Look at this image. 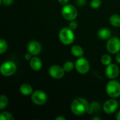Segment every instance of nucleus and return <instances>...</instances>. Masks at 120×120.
Segmentation results:
<instances>
[{"instance_id": "1a4fd4ad", "label": "nucleus", "mask_w": 120, "mask_h": 120, "mask_svg": "<svg viewBox=\"0 0 120 120\" xmlns=\"http://www.w3.org/2000/svg\"><path fill=\"white\" fill-rule=\"evenodd\" d=\"M65 72L64 68L57 65H51L49 68V75L53 79H59L63 78L65 75Z\"/></svg>"}, {"instance_id": "473e14b6", "label": "nucleus", "mask_w": 120, "mask_h": 120, "mask_svg": "<svg viewBox=\"0 0 120 120\" xmlns=\"http://www.w3.org/2000/svg\"><path fill=\"white\" fill-rule=\"evenodd\" d=\"M92 120H101V117H94L92 118Z\"/></svg>"}, {"instance_id": "2f4dec72", "label": "nucleus", "mask_w": 120, "mask_h": 120, "mask_svg": "<svg viewBox=\"0 0 120 120\" xmlns=\"http://www.w3.org/2000/svg\"><path fill=\"white\" fill-rule=\"evenodd\" d=\"M116 120H120V110L118 112V113L116 115Z\"/></svg>"}, {"instance_id": "412c9836", "label": "nucleus", "mask_w": 120, "mask_h": 120, "mask_svg": "<svg viewBox=\"0 0 120 120\" xmlns=\"http://www.w3.org/2000/svg\"><path fill=\"white\" fill-rule=\"evenodd\" d=\"M8 103V100L6 96L1 95L0 96V110H4Z\"/></svg>"}, {"instance_id": "6ab92c4d", "label": "nucleus", "mask_w": 120, "mask_h": 120, "mask_svg": "<svg viewBox=\"0 0 120 120\" xmlns=\"http://www.w3.org/2000/svg\"><path fill=\"white\" fill-rule=\"evenodd\" d=\"M63 68H64L65 72H70L72 71V70L74 69V68H75V63H73V62L69 60V61H66L63 64Z\"/></svg>"}, {"instance_id": "39448f33", "label": "nucleus", "mask_w": 120, "mask_h": 120, "mask_svg": "<svg viewBox=\"0 0 120 120\" xmlns=\"http://www.w3.org/2000/svg\"><path fill=\"white\" fill-rule=\"evenodd\" d=\"M17 70L15 63L11 60L4 62L0 67V72L4 77H10L13 75Z\"/></svg>"}, {"instance_id": "9d476101", "label": "nucleus", "mask_w": 120, "mask_h": 120, "mask_svg": "<svg viewBox=\"0 0 120 120\" xmlns=\"http://www.w3.org/2000/svg\"><path fill=\"white\" fill-rule=\"evenodd\" d=\"M118 105H119L118 102L112 98L111 99L106 101L104 103L103 106V110L106 114L110 115L114 113L117 110Z\"/></svg>"}, {"instance_id": "7ed1b4c3", "label": "nucleus", "mask_w": 120, "mask_h": 120, "mask_svg": "<svg viewBox=\"0 0 120 120\" xmlns=\"http://www.w3.org/2000/svg\"><path fill=\"white\" fill-rule=\"evenodd\" d=\"M107 94L113 98H116L120 96V83L115 79L109 81L105 87Z\"/></svg>"}, {"instance_id": "a878e982", "label": "nucleus", "mask_w": 120, "mask_h": 120, "mask_svg": "<svg viewBox=\"0 0 120 120\" xmlns=\"http://www.w3.org/2000/svg\"><path fill=\"white\" fill-rule=\"evenodd\" d=\"M14 0H1V2L5 6H10L13 3Z\"/></svg>"}, {"instance_id": "4468645a", "label": "nucleus", "mask_w": 120, "mask_h": 120, "mask_svg": "<svg viewBox=\"0 0 120 120\" xmlns=\"http://www.w3.org/2000/svg\"><path fill=\"white\" fill-rule=\"evenodd\" d=\"M97 35H98L99 39H101L102 40H107L111 37L112 32L109 28L103 27V28L100 29L98 31Z\"/></svg>"}, {"instance_id": "ddd939ff", "label": "nucleus", "mask_w": 120, "mask_h": 120, "mask_svg": "<svg viewBox=\"0 0 120 120\" xmlns=\"http://www.w3.org/2000/svg\"><path fill=\"white\" fill-rule=\"evenodd\" d=\"M30 65L32 70L39 71L42 68V62L39 58L37 57V56H34L30 60Z\"/></svg>"}, {"instance_id": "5701e85b", "label": "nucleus", "mask_w": 120, "mask_h": 120, "mask_svg": "<svg viewBox=\"0 0 120 120\" xmlns=\"http://www.w3.org/2000/svg\"><path fill=\"white\" fill-rule=\"evenodd\" d=\"M90 6L94 9H97L101 6V0H91L90 3Z\"/></svg>"}, {"instance_id": "b1692460", "label": "nucleus", "mask_w": 120, "mask_h": 120, "mask_svg": "<svg viewBox=\"0 0 120 120\" xmlns=\"http://www.w3.org/2000/svg\"><path fill=\"white\" fill-rule=\"evenodd\" d=\"M90 106L93 108V110H94V112H98L101 110V104L98 102H96L94 101L91 103Z\"/></svg>"}, {"instance_id": "4be33fe9", "label": "nucleus", "mask_w": 120, "mask_h": 120, "mask_svg": "<svg viewBox=\"0 0 120 120\" xmlns=\"http://www.w3.org/2000/svg\"><path fill=\"white\" fill-rule=\"evenodd\" d=\"M7 48H8V44L6 41L3 39H0V53L3 54L7 50Z\"/></svg>"}, {"instance_id": "393cba45", "label": "nucleus", "mask_w": 120, "mask_h": 120, "mask_svg": "<svg viewBox=\"0 0 120 120\" xmlns=\"http://www.w3.org/2000/svg\"><path fill=\"white\" fill-rule=\"evenodd\" d=\"M69 27L70 29H72V30H76L77 27H78V23L77 21H75V20H71L70 24H69Z\"/></svg>"}, {"instance_id": "dca6fc26", "label": "nucleus", "mask_w": 120, "mask_h": 120, "mask_svg": "<svg viewBox=\"0 0 120 120\" xmlns=\"http://www.w3.org/2000/svg\"><path fill=\"white\" fill-rule=\"evenodd\" d=\"M84 49L79 45H75L71 48V53L77 58L82 57L84 55Z\"/></svg>"}, {"instance_id": "7c9ffc66", "label": "nucleus", "mask_w": 120, "mask_h": 120, "mask_svg": "<svg viewBox=\"0 0 120 120\" xmlns=\"http://www.w3.org/2000/svg\"><path fill=\"white\" fill-rule=\"evenodd\" d=\"M66 119L63 117H61V116H59V117H57L56 118V120H65Z\"/></svg>"}, {"instance_id": "f257e3e1", "label": "nucleus", "mask_w": 120, "mask_h": 120, "mask_svg": "<svg viewBox=\"0 0 120 120\" xmlns=\"http://www.w3.org/2000/svg\"><path fill=\"white\" fill-rule=\"evenodd\" d=\"M89 106L88 101L85 98H77L72 102L70 110L74 115L80 116L87 112Z\"/></svg>"}, {"instance_id": "9b49d317", "label": "nucleus", "mask_w": 120, "mask_h": 120, "mask_svg": "<svg viewBox=\"0 0 120 120\" xmlns=\"http://www.w3.org/2000/svg\"><path fill=\"white\" fill-rule=\"evenodd\" d=\"M120 75V68L116 64H110L106 66L105 75L110 79L117 78Z\"/></svg>"}, {"instance_id": "a211bd4d", "label": "nucleus", "mask_w": 120, "mask_h": 120, "mask_svg": "<svg viewBox=\"0 0 120 120\" xmlns=\"http://www.w3.org/2000/svg\"><path fill=\"white\" fill-rule=\"evenodd\" d=\"M101 60L102 64L104 65H105V66H107V65H110V64L112 63V58L108 54H104V55H103L102 57H101Z\"/></svg>"}, {"instance_id": "423d86ee", "label": "nucleus", "mask_w": 120, "mask_h": 120, "mask_svg": "<svg viewBox=\"0 0 120 120\" xmlns=\"http://www.w3.org/2000/svg\"><path fill=\"white\" fill-rule=\"evenodd\" d=\"M48 97L46 94L41 90H36L31 95V100L37 105H43L47 101Z\"/></svg>"}, {"instance_id": "6e6552de", "label": "nucleus", "mask_w": 120, "mask_h": 120, "mask_svg": "<svg viewBox=\"0 0 120 120\" xmlns=\"http://www.w3.org/2000/svg\"><path fill=\"white\" fill-rule=\"evenodd\" d=\"M107 51L111 54L118 53L120 51V39L117 37H111L106 44Z\"/></svg>"}, {"instance_id": "f8f14e48", "label": "nucleus", "mask_w": 120, "mask_h": 120, "mask_svg": "<svg viewBox=\"0 0 120 120\" xmlns=\"http://www.w3.org/2000/svg\"><path fill=\"white\" fill-rule=\"evenodd\" d=\"M27 51L33 56L39 55L41 51V46L37 41H31L27 44Z\"/></svg>"}, {"instance_id": "bb28decb", "label": "nucleus", "mask_w": 120, "mask_h": 120, "mask_svg": "<svg viewBox=\"0 0 120 120\" xmlns=\"http://www.w3.org/2000/svg\"><path fill=\"white\" fill-rule=\"evenodd\" d=\"M75 2L78 6H83L86 4V0H75Z\"/></svg>"}, {"instance_id": "0eeeda50", "label": "nucleus", "mask_w": 120, "mask_h": 120, "mask_svg": "<svg viewBox=\"0 0 120 120\" xmlns=\"http://www.w3.org/2000/svg\"><path fill=\"white\" fill-rule=\"evenodd\" d=\"M76 70L82 75L86 74L90 70V64L89 60L83 57H79L75 63Z\"/></svg>"}, {"instance_id": "f03ea898", "label": "nucleus", "mask_w": 120, "mask_h": 120, "mask_svg": "<svg viewBox=\"0 0 120 120\" xmlns=\"http://www.w3.org/2000/svg\"><path fill=\"white\" fill-rule=\"evenodd\" d=\"M59 39L65 45L71 44L75 40V34L70 27H63L59 32Z\"/></svg>"}, {"instance_id": "2eb2a0df", "label": "nucleus", "mask_w": 120, "mask_h": 120, "mask_svg": "<svg viewBox=\"0 0 120 120\" xmlns=\"http://www.w3.org/2000/svg\"><path fill=\"white\" fill-rule=\"evenodd\" d=\"M20 92L23 96H30L33 93V89L28 84H22L20 87Z\"/></svg>"}, {"instance_id": "20e7f679", "label": "nucleus", "mask_w": 120, "mask_h": 120, "mask_svg": "<svg viewBox=\"0 0 120 120\" xmlns=\"http://www.w3.org/2000/svg\"><path fill=\"white\" fill-rule=\"evenodd\" d=\"M61 13L63 17L65 20L69 21L74 20L75 19H76L78 15V12L75 6L69 4H67L63 6L61 10Z\"/></svg>"}, {"instance_id": "cd10ccee", "label": "nucleus", "mask_w": 120, "mask_h": 120, "mask_svg": "<svg viewBox=\"0 0 120 120\" xmlns=\"http://www.w3.org/2000/svg\"><path fill=\"white\" fill-rule=\"evenodd\" d=\"M32 55L31 53H30L29 52L27 53L25 55V59L26 60H30L32 59Z\"/></svg>"}, {"instance_id": "c85d7f7f", "label": "nucleus", "mask_w": 120, "mask_h": 120, "mask_svg": "<svg viewBox=\"0 0 120 120\" xmlns=\"http://www.w3.org/2000/svg\"><path fill=\"white\" fill-rule=\"evenodd\" d=\"M58 1L59 2L60 4L64 6V5H65V4H67L68 3L69 0H58Z\"/></svg>"}, {"instance_id": "f3484780", "label": "nucleus", "mask_w": 120, "mask_h": 120, "mask_svg": "<svg viewBox=\"0 0 120 120\" xmlns=\"http://www.w3.org/2000/svg\"><path fill=\"white\" fill-rule=\"evenodd\" d=\"M110 23L115 27H120V15L117 14L112 15L110 18Z\"/></svg>"}, {"instance_id": "c756f323", "label": "nucleus", "mask_w": 120, "mask_h": 120, "mask_svg": "<svg viewBox=\"0 0 120 120\" xmlns=\"http://www.w3.org/2000/svg\"><path fill=\"white\" fill-rule=\"evenodd\" d=\"M116 61L117 63L120 64V52L119 53H117V55L116 56Z\"/></svg>"}, {"instance_id": "aec40b11", "label": "nucleus", "mask_w": 120, "mask_h": 120, "mask_svg": "<svg viewBox=\"0 0 120 120\" xmlns=\"http://www.w3.org/2000/svg\"><path fill=\"white\" fill-rule=\"evenodd\" d=\"M0 120H14V117L8 112H1L0 113Z\"/></svg>"}]
</instances>
